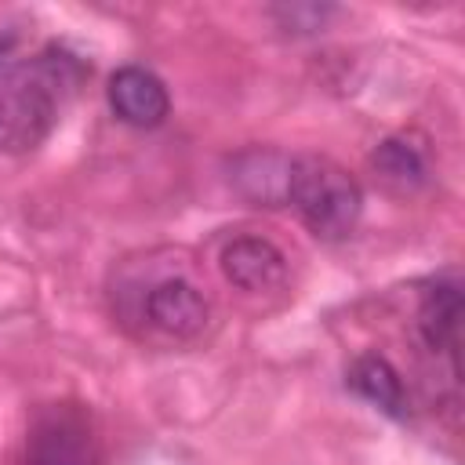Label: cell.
<instances>
[{"instance_id":"1","label":"cell","mask_w":465,"mask_h":465,"mask_svg":"<svg viewBox=\"0 0 465 465\" xmlns=\"http://www.w3.org/2000/svg\"><path fill=\"white\" fill-rule=\"evenodd\" d=\"M87 62L69 47H44L0 84V153H33L54 131L65 102L87 80Z\"/></svg>"},{"instance_id":"2","label":"cell","mask_w":465,"mask_h":465,"mask_svg":"<svg viewBox=\"0 0 465 465\" xmlns=\"http://www.w3.org/2000/svg\"><path fill=\"white\" fill-rule=\"evenodd\" d=\"M287 203L298 211L302 225L316 240H345L363 211V193L356 178L327 156H291Z\"/></svg>"},{"instance_id":"3","label":"cell","mask_w":465,"mask_h":465,"mask_svg":"<svg viewBox=\"0 0 465 465\" xmlns=\"http://www.w3.org/2000/svg\"><path fill=\"white\" fill-rule=\"evenodd\" d=\"M138 312L142 320L174 338V341H189L196 334H203V327L211 323V302L207 294L185 280V276H160L153 280L145 291H142V302H138Z\"/></svg>"},{"instance_id":"4","label":"cell","mask_w":465,"mask_h":465,"mask_svg":"<svg viewBox=\"0 0 465 465\" xmlns=\"http://www.w3.org/2000/svg\"><path fill=\"white\" fill-rule=\"evenodd\" d=\"M29 465H91L94 440L91 425L76 407H47L25 440Z\"/></svg>"},{"instance_id":"5","label":"cell","mask_w":465,"mask_h":465,"mask_svg":"<svg viewBox=\"0 0 465 465\" xmlns=\"http://www.w3.org/2000/svg\"><path fill=\"white\" fill-rule=\"evenodd\" d=\"M222 276L240 287V291H251V294H262V291H272L287 280V258L283 251L265 240V236H236L222 247Z\"/></svg>"},{"instance_id":"6","label":"cell","mask_w":465,"mask_h":465,"mask_svg":"<svg viewBox=\"0 0 465 465\" xmlns=\"http://www.w3.org/2000/svg\"><path fill=\"white\" fill-rule=\"evenodd\" d=\"M109 105L131 127H156L171 113L163 80L142 65H124L109 76Z\"/></svg>"},{"instance_id":"7","label":"cell","mask_w":465,"mask_h":465,"mask_svg":"<svg viewBox=\"0 0 465 465\" xmlns=\"http://www.w3.org/2000/svg\"><path fill=\"white\" fill-rule=\"evenodd\" d=\"M287 178H291V156L276 149H251L232 160L229 182L254 203L280 207L287 203Z\"/></svg>"},{"instance_id":"8","label":"cell","mask_w":465,"mask_h":465,"mask_svg":"<svg viewBox=\"0 0 465 465\" xmlns=\"http://www.w3.org/2000/svg\"><path fill=\"white\" fill-rule=\"evenodd\" d=\"M345 381H349V389H352L360 400H367V403L378 407L381 414H389V418H403V414H407V389H403V378H400V371H396L385 356H374V352L360 356V360L349 367Z\"/></svg>"},{"instance_id":"9","label":"cell","mask_w":465,"mask_h":465,"mask_svg":"<svg viewBox=\"0 0 465 465\" xmlns=\"http://www.w3.org/2000/svg\"><path fill=\"white\" fill-rule=\"evenodd\" d=\"M461 331V291L458 283H436L418 305V334L432 352H458Z\"/></svg>"},{"instance_id":"10","label":"cell","mask_w":465,"mask_h":465,"mask_svg":"<svg viewBox=\"0 0 465 465\" xmlns=\"http://www.w3.org/2000/svg\"><path fill=\"white\" fill-rule=\"evenodd\" d=\"M371 167L381 174V182H389L392 189H418L429 174V163H425V153L421 145H414L407 134H392V138H381L371 153Z\"/></svg>"},{"instance_id":"11","label":"cell","mask_w":465,"mask_h":465,"mask_svg":"<svg viewBox=\"0 0 465 465\" xmlns=\"http://www.w3.org/2000/svg\"><path fill=\"white\" fill-rule=\"evenodd\" d=\"M22 18L15 15V11H0V73L11 65V58H15V51H18V44H22Z\"/></svg>"}]
</instances>
